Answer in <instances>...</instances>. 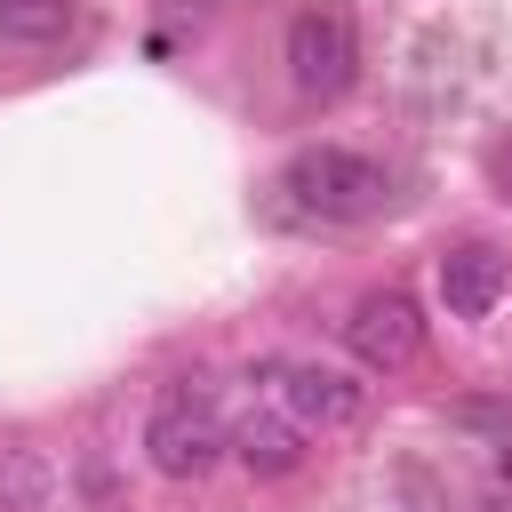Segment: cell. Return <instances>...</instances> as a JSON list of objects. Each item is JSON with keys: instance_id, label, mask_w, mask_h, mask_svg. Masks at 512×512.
Here are the masks:
<instances>
[{"instance_id": "9c48e42d", "label": "cell", "mask_w": 512, "mask_h": 512, "mask_svg": "<svg viewBox=\"0 0 512 512\" xmlns=\"http://www.w3.org/2000/svg\"><path fill=\"white\" fill-rule=\"evenodd\" d=\"M64 24H72V0H0V40H16V48H40Z\"/></svg>"}, {"instance_id": "277c9868", "label": "cell", "mask_w": 512, "mask_h": 512, "mask_svg": "<svg viewBox=\"0 0 512 512\" xmlns=\"http://www.w3.org/2000/svg\"><path fill=\"white\" fill-rule=\"evenodd\" d=\"M224 448H232V440H224V416H216V400H208L200 384H168V392L152 400V416H144V456H152L160 480H208Z\"/></svg>"}, {"instance_id": "30bf717a", "label": "cell", "mask_w": 512, "mask_h": 512, "mask_svg": "<svg viewBox=\"0 0 512 512\" xmlns=\"http://www.w3.org/2000/svg\"><path fill=\"white\" fill-rule=\"evenodd\" d=\"M480 168H488V184H496V192L512 200V128H496V136H488V152H480Z\"/></svg>"}, {"instance_id": "6da1fadb", "label": "cell", "mask_w": 512, "mask_h": 512, "mask_svg": "<svg viewBox=\"0 0 512 512\" xmlns=\"http://www.w3.org/2000/svg\"><path fill=\"white\" fill-rule=\"evenodd\" d=\"M280 192L296 216H320V224H360L376 208H392V168L352 152V144H304L288 168H280Z\"/></svg>"}, {"instance_id": "ba28073f", "label": "cell", "mask_w": 512, "mask_h": 512, "mask_svg": "<svg viewBox=\"0 0 512 512\" xmlns=\"http://www.w3.org/2000/svg\"><path fill=\"white\" fill-rule=\"evenodd\" d=\"M56 472L40 448H0V512H48Z\"/></svg>"}, {"instance_id": "52a82bcc", "label": "cell", "mask_w": 512, "mask_h": 512, "mask_svg": "<svg viewBox=\"0 0 512 512\" xmlns=\"http://www.w3.org/2000/svg\"><path fill=\"white\" fill-rule=\"evenodd\" d=\"M224 440L240 448V464H248V472H288V464L304 456V432H296V424H288L272 400H256V408H248V416H240Z\"/></svg>"}, {"instance_id": "3957f363", "label": "cell", "mask_w": 512, "mask_h": 512, "mask_svg": "<svg viewBox=\"0 0 512 512\" xmlns=\"http://www.w3.org/2000/svg\"><path fill=\"white\" fill-rule=\"evenodd\" d=\"M280 64H288V88H296V96L336 104V96L360 80V24H352L336 0H304V8L288 16Z\"/></svg>"}, {"instance_id": "5b68a950", "label": "cell", "mask_w": 512, "mask_h": 512, "mask_svg": "<svg viewBox=\"0 0 512 512\" xmlns=\"http://www.w3.org/2000/svg\"><path fill=\"white\" fill-rule=\"evenodd\" d=\"M344 352H352L368 376L416 368V352H424V312H416V296H400V288L360 296V304L344 312Z\"/></svg>"}, {"instance_id": "7a4b0ae2", "label": "cell", "mask_w": 512, "mask_h": 512, "mask_svg": "<svg viewBox=\"0 0 512 512\" xmlns=\"http://www.w3.org/2000/svg\"><path fill=\"white\" fill-rule=\"evenodd\" d=\"M248 384H256V400H272L304 440H312V432H352V424L368 416V384H360L352 368H328V360H264V368H248Z\"/></svg>"}, {"instance_id": "8992f818", "label": "cell", "mask_w": 512, "mask_h": 512, "mask_svg": "<svg viewBox=\"0 0 512 512\" xmlns=\"http://www.w3.org/2000/svg\"><path fill=\"white\" fill-rule=\"evenodd\" d=\"M504 288H512V264L488 240H464V248L440 256V304H448V320H488L504 304Z\"/></svg>"}]
</instances>
